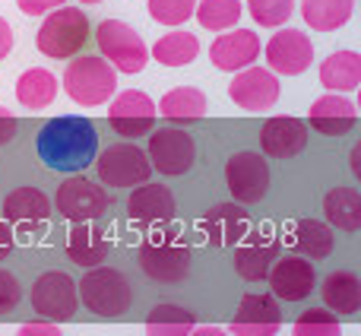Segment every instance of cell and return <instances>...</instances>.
I'll list each match as a JSON object with an SVG mask.
<instances>
[{
    "instance_id": "cell-6",
    "label": "cell",
    "mask_w": 361,
    "mask_h": 336,
    "mask_svg": "<svg viewBox=\"0 0 361 336\" xmlns=\"http://www.w3.org/2000/svg\"><path fill=\"white\" fill-rule=\"evenodd\" d=\"M92 165L105 187H137V184H143V181H149V174H152L149 156H146L137 143L108 146V150L95 152Z\"/></svg>"
},
{
    "instance_id": "cell-21",
    "label": "cell",
    "mask_w": 361,
    "mask_h": 336,
    "mask_svg": "<svg viewBox=\"0 0 361 336\" xmlns=\"http://www.w3.org/2000/svg\"><path fill=\"white\" fill-rule=\"evenodd\" d=\"M307 121H311L314 131L326 133V137H345V133L358 124V108H355V102L345 99V95L330 92L314 102L311 112H307Z\"/></svg>"
},
{
    "instance_id": "cell-14",
    "label": "cell",
    "mask_w": 361,
    "mask_h": 336,
    "mask_svg": "<svg viewBox=\"0 0 361 336\" xmlns=\"http://www.w3.org/2000/svg\"><path fill=\"white\" fill-rule=\"evenodd\" d=\"M156 102L149 99L146 92H140V89H127V92H121L118 99L111 102V108H108V121H111V127L121 133V137H143V133H149L152 127H156Z\"/></svg>"
},
{
    "instance_id": "cell-1",
    "label": "cell",
    "mask_w": 361,
    "mask_h": 336,
    "mask_svg": "<svg viewBox=\"0 0 361 336\" xmlns=\"http://www.w3.org/2000/svg\"><path fill=\"white\" fill-rule=\"evenodd\" d=\"M35 150L51 172L80 174L86 165H92L95 152H99V133H95L92 121L82 114H61L38 131Z\"/></svg>"
},
{
    "instance_id": "cell-25",
    "label": "cell",
    "mask_w": 361,
    "mask_h": 336,
    "mask_svg": "<svg viewBox=\"0 0 361 336\" xmlns=\"http://www.w3.org/2000/svg\"><path fill=\"white\" fill-rule=\"evenodd\" d=\"M108 238L102 229H95L92 222H76L67 235V257L80 267H99L108 257Z\"/></svg>"
},
{
    "instance_id": "cell-45",
    "label": "cell",
    "mask_w": 361,
    "mask_h": 336,
    "mask_svg": "<svg viewBox=\"0 0 361 336\" xmlns=\"http://www.w3.org/2000/svg\"><path fill=\"white\" fill-rule=\"evenodd\" d=\"M358 159H361V146L352 150V172H355V174H358Z\"/></svg>"
},
{
    "instance_id": "cell-31",
    "label": "cell",
    "mask_w": 361,
    "mask_h": 336,
    "mask_svg": "<svg viewBox=\"0 0 361 336\" xmlns=\"http://www.w3.org/2000/svg\"><path fill=\"white\" fill-rule=\"evenodd\" d=\"M162 118L175 121V124H187V121H200L206 118V95L200 89H190V86H180V89H171V92L162 95L156 108Z\"/></svg>"
},
{
    "instance_id": "cell-30",
    "label": "cell",
    "mask_w": 361,
    "mask_h": 336,
    "mask_svg": "<svg viewBox=\"0 0 361 336\" xmlns=\"http://www.w3.org/2000/svg\"><path fill=\"white\" fill-rule=\"evenodd\" d=\"M16 99H19V105L32 108V112L35 108H48L57 99V76L44 67L25 70L16 80Z\"/></svg>"
},
{
    "instance_id": "cell-42",
    "label": "cell",
    "mask_w": 361,
    "mask_h": 336,
    "mask_svg": "<svg viewBox=\"0 0 361 336\" xmlns=\"http://www.w3.org/2000/svg\"><path fill=\"white\" fill-rule=\"evenodd\" d=\"M13 244H16V235H13L10 222H6V219H0V260H4V257L13 251Z\"/></svg>"
},
{
    "instance_id": "cell-11",
    "label": "cell",
    "mask_w": 361,
    "mask_h": 336,
    "mask_svg": "<svg viewBox=\"0 0 361 336\" xmlns=\"http://www.w3.org/2000/svg\"><path fill=\"white\" fill-rule=\"evenodd\" d=\"M149 165L156 168L159 174H169V178H178V174H187L197 162V146H193V137L184 131H156L149 137Z\"/></svg>"
},
{
    "instance_id": "cell-20",
    "label": "cell",
    "mask_w": 361,
    "mask_h": 336,
    "mask_svg": "<svg viewBox=\"0 0 361 336\" xmlns=\"http://www.w3.org/2000/svg\"><path fill=\"white\" fill-rule=\"evenodd\" d=\"M260 146L273 159H295L307 146V124L292 114H276L263 124Z\"/></svg>"
},
{
    "instance_id": "cell-19",
    "label": "cell",
    "mask_w": 361,
    "mask_h": 336,
    "mask_svg": "<svg viewBox=\"0 0 361 336\" xmlns=\"http://www.w3.org/2000/svg\"><path fill=\"white\" fill-rule=\"evenodd\" d=\"M260 57V35L250 29H225V35H219L209 48V61L216 70L225 73H238V70L250 67Z\"/></svg>"
},
{
    "instance_id": "cell-12",
    "label": "cell",
    "mask_w": 361,
    "mask_h": 336,
    "mask_svg": "<svg viewBox=\"0 0 361 336\" xmlns=\"http://www.w3.org/2000/svg\"><path fill=\"white\" fill-rule=\"evenodd\" d=\"M282 241L273 235V229L247 232L241 241L235 244V270L244 282H260L267 280L273 260L279 257Z\"/></svg>"
},
{
    "instance_id": "cell-9",
    "label": "cell",
    "mask_w": 361,
    "mask_h": 336,
    "mask_svg": "<svg viewBox=\"0 0 361 336\" xmlns=\"http://www.w3.org/2000/svg\"><path fill=\"white\" fill-rule=\"evenodd\" d=\"M32 308L44 314L48 320L61 324V320L76 318L80 308V292H76V280L63 270H48L32 282Z\"/></svg>"
},
{
    "instance_id": "cell-43",
    "label": "cell",
    "mask_w": 361,
    "mask_h": 336,
    "mask_svg": "<svg viewBox=\"0 0 361 336\" xmlns=\"http://www.w3.org/2000/svg\"><path fill=\"white\" fill-rule=\"evenodd\" d=\"M10 51H13V29H10V23L0 16V61H4Z\"/></svg>"
},
{
    "instance_id": "cell-8",
    "label": "cell",
    "mask_w": 361,
    "mask_h": 336,
    "mask_svg": "<svg viewBox=\"0 0 361 336\" xmlns=\"http://www.w3.org/2000/svg\"><path fill=\"white\" fill-rule=\"evenodd\" d=\"M108 191L95 181L82 178V174H73L67 178L61 187H57V197H54V206H57V216L67 219V222H95L99 216L108 212Z\"/></svg>"
},
{
    "instance_id": "cell-37",
    "label": "cell",
    "mask_w": 361,
    "mask_h": 336,
    "mask_svg": "<svg viewBox=\"0 0 361 336\" xmlns=\"http://www.w3.org/2000/svg\"><path fill=\"white\" fill-rule=\"evenodd\" d=\"M197 0H149V16L162 25H180L193 16Z\"/></svg>"
},
{
    "instance_id": "cell-22",
    "label": "cell",
    "mask_w": 361,
    "mask_h": 336,
    "mask_svg": "<svg viewBox=\"0 0 361 336\" xmlns=\"http://www.w3.org/2000/svg\"><path fill=\"white\" fill-rule=\"evenodd\" d=\"M127 212H130V219H137V222L162 225V222L175 219L178 203H175V193L165 184H149V181H143V184L130 193V200H127Z\"/></svg>"
},
{
    "instance_id": "cell-10",
    "label": "cell",
    "mask_w": 361,
    "mask_h": 336,
    "mask_svg": "<svg viewBox=\"0 0 361 336\" xmlns=\"http://www.w3.org/2000/svg\"><path fill=\"white\" fill-rule=\"evenodd\" d=\"M225 187L238 203H260L269 191V165L260 152H235L225 162Z\"/></svg>"
},
{
    "instance_id": "cell-2",
    "label": "cell",
    "mask_w": 361,
    "mask_h": 336,
    "mask_svg": "<svg viewBox=\"0 0 361 336\" xmlns=\"http://www.w3.org/2000/svg\"><path fill=\"white\" fill-rule=\"evenodd\" d=\"M137 260H140V270L149 280L165 282V286L187 280V273H190V248H187V241L180 238L178 229L149 232L140 241Z\"/></svg>"
},
{
    "instance_id": "cell-24",
    "label": "cell",
    "mask_w": 361,
    "mask_h": 336,
    "mask_svg": "<svg viewBox=\"0 0 361 336\" xmlns=\"http://www.w3.org/2000/svg\"><path fill=\"white\" fill-rule=\"evenodd\" d=\"M4 219L23 225V229H29V225H44L51 219V200L44 197L38 187H16V191L6 193V200H4Z\"/></svg>"
},
{
    "instance_id": "cell-28",
    "label": "cell",
    "mask_w": 361,
    "mask_h": 336,
    "mask_svg": "<svg viewBox=\"0 0 361 336\" xmlns=\"http://www.w3.org/2000/svg\"><path fill=\"white\" fill-rule=\"evenodd\" d=\"M324 212H326V222L336 225V229L358 232L361 229V193L355 187H333L324 197Z\"/></svg>"
},
{
    "instance_id": "cell-23",
    "label": "cell",
    "mask_w": 361,
    "mask_h": 336,
    "mask_svg": "<svg viewBox=\"0 0 361 336\" xmlns=\"http://www.w3.org/2000/svg\"><path fill=\"white\" fill-rule=\"evenodd\" d=\"M279 241L292 244L298 251V257L324 260V257L333 254L336 235H333V225L324 222V219H298V222L288 225V238H279Z\"/></svg>"
},
{
    "instance_id": "cell-46",
    "label": "cell",
    "mask_w": 361,
    "mask_h": 336,
    "mask_svg": "<svg viewBox=\"0 0 361 336\" xmlns=\"http://www.w3.org/2000/svg\"><path fill=\"white\" fill-rule=\"evenodd\" d=\"M80 4H102V0H80Z\"/></svg>"
},
{
    "instance_id": "cell-39",
    "label": "cell",
    "mask_w": 361,
    "mask_h": 336,
    "mask_svg": "<svg viewBox=\"0 0 361 336\" xmlns=\"http://www.w3.org/2000/svg\"><path fill=\"white\" fill-rule=\"evenodd\" d=\"M16 6L25 13V16H44V13L63 6V0H16Z\"/></svg>"
},
{
    "instance_id": "cell-35",
    "label": "cell",
    "mask_w": 361,
    "mask_h": 336,
    "mask_svg": "<svg viewBox=\"0 0 361 336\" xmlns=\"http://www.w3.org/2000/svg\"><path fill=\"white\" fill-rule=\"evenodd\" d=\"M292 336H343V327L326 308H311L292 324Z\"/></svg>"
},
{
    "instance_id": "cell-18",
    "label": "cell",
    "mask_w": 361,
    "mask_h": 336,
    "mask_svg": "<svg viewBox=\"0 0 361 336\" xmlns=\"http://www.w3.org/2000/svg\"><path fill=\"white\" fill-rule=\"evenodd\" d=\"M197 229L212 248H235L250 232V216L241 203H216L197 222Z\"/></svg>"
},
{
    "instance_id": "cell-27",
    "label": "cell",
    "mask_w": 361,
    "mask_h": 336,
    "mask_svg": "<svg viewBox=\"0 0 361 336\" xmlns=\"http://www.w3.org/2000/svg\"><path fill=\"white\" fill-rule=\"evenodd\" d=\"M324 305L330 308L333 314H358L361 308V280L352 270H336L324 280Z\"/></svg>"
},
{
    "instance_id": "cell-16",
    "label": "cell",
    "mask_w": 361,
    "mask_h": 336,
    "mask_svg": "<svg viewBox=\"0 0 361 336\" xmlns=\"http://www.w3.org/2000/svg\"><path fill=\"white\" fill-rule=\"evenodd\" d=\"M311 61H314V44L298 29H279L267 42V64L273 73L298 76L311 67Z\"/></svg>"
},
{
    "instance_id": "cell-41",
    "label": "cell",
    "mask_w": 361,
    "mask_h": 336,
    "mask_svg": "<svg viewBox=\"0 0 361 336\" xmlns=\"http://www.w3.org/2000/svg\"><path fill=\"white\" fill-rule=\"evenodd\" d=\"M13 137H16V118L6 108H0V146H6Z\"/></svg>"
},
{
    "instance_id": "cell-33",
    "label": "cell",
    "mask_w": 361,
    "mask_h": 336,
    "mask_svg": "<svg viewBox=\"0 0 361 336\" xmlns=\"http://www.w3.org/2000/svg\"><path fill=\"white\" fill-rule=\"evenodd\" d=\"M193 327H197V318L187 308L159 305L146 320V336H190Z\"/></svg>"
},
{
    "instance_id": "cell-4",
    "label": "cell",
    "mask_w": 361,
    "mask_h": 336,
    "mask_svg": "<svg viewBox=\"0 0 361 336\" xmlns=\"http://www.w3.org/2000/svg\"><path fill=\"white\" fill-rule=\"evenodd\" d=\"M118 89V70L105 61V57H76L63 70V92L76 102V105H105Z\"/></svg>"
},
{
    "instance_id": "cell-3",
    "label": "cell",
    "mask_w": 361,
    "mask_h": 336,
    "mask_svg": "<svg viewBox=\"0 0 361 336\" xmlns=\"http://www.w3.org/2000/svg\"><path fill=\"white\" fill-rule=\"evenodd\" d=\"M76 292H80L82 305L102 318H121L133 305L130 280L114 267H89L82 282H76Z\"/></svg>"
},
{
    "instance_id": "cell-13",
    "label": "cell",
    "mask_w": 361,
    "mask_h": 336,
    "mask_svg": "<svg viewBox=\"0 0 361 336\" xmlns=\"http://www.w3.org/2000/svg\"><path fill=\"white\" fill-rule=\"evenodd\" d=\"M228 99L244 112H269L279 99V80L273 70L263 67H244L235 73V80L228 83Z\"/></svg>"
},
{
    "instance_id": "cell-36",
    "label": "cell",
    "mask_w": 361,
    "mask_h": 336,
    "mask_svg": "<svg viewBox=\"0 0 361 336\" xmlns=\"http://www.w3.org/2000/svg\"><path fill=\"white\" fill-rule=\"evenodd\" d=\"M250 19L263 29H279L295 13V0H247Z\"/></svg>"
},
{
    "instance_id": "cell-40",
    "label": "cell",
    "mask_w": 361,
    "mask_h": 336,
    "mask_svg": "<svg viewBox=\"0 0 361 336\" xmlns=\"http://www.w3.org/2000/svg\"><path fill=\"white\" fill-rule=\"evenodd\" d=\"M16 336H63L57 324H25L19 327Z\"/></svg>"
},
{
    "instance_id": "cell-44",
    "label": "cell",
    "mask_w": 361,
    "mask_h": 336,
    "mask_svg": "<svg viewBox=\"0 0 361 336\" xmlns=\"http://www.w3.org/2000/svg\"><path fill=\"white\" fill-rule=\"evenodd\" d=\"M190 336H228V330H222V327H193Z\"/></svg>"
},
{
    "instance_id": "cell-15",
    "label": "cell",
    "mask_w": 361,
    "mask_h": 336,
    "mask_svg": "<svg viewBox=\"0 0 361 336\" xmlns=\"http://www.w3.org/2000/svg\"><path fill=\"white\" fill-rule=\"evenodd\" d=\"M282 327L279 299L267 292H250L241 299L238 314L231 318V333L235 336H276Z\"/></svg>"
},
{
    "instance_id": "cell-38",
    "label": "cell",
    "mask_w": 361,
    "mask_h": 336,
    "mask_svg": "<svg viewBox=\"0 0 361 336\" xmlns=\"http://www.w3.org/2000/svg\"><path fill=\"white\" fill-rule=\"evenodd\" d=\"M19 299H23V286H19V280L10 273V270H0V314L13 311V308L19 305Z\"/></svg>"
},
{
    "instance_id": "cell-17",
    "label": "cell",
    "mask_w": 361,
    "mask_h": 336,
    "mask_svg": "<svg viewBox=\"0 0 361 336\" xmlns=\"http://www.w3.org/2000/svg\"><path fill=\"white\" fill-rule=\"evenodd\" d=\"M267 280L279 301H301L314 292L317 273H314V263L307 257H276Z\"/></svg>"
},
{
    "instance_id": "cell-7",
    "label": "cell",
    "mask_w": 361,
    "mask_h": 336,
    "mask_svg": "<svg viewBox=\"0 0 361 336\" xmlns=\"http://www.w3.org/2000/svg\"><path fill=\"white\" fill-rule=\"evenodd\" d=\"M95 42H99L102 54L108 57V64H111L114 70H121V73H140V70H146V64H149V48H146V42L127 23H121V19H105V23H99Z\"/></svg>"
},
{
    "instance_id": "cell-26",
    "label": "cell",
    "mask_w": 361,
    "mask_h": 336,
    "mask_svg": "<svg viewBox=\"0 0 361 336\" xmlns=\"http://www.w3.org/2000/svg\"><path fill=\"white\" fill-rule=\"evenodd\" d=\"M320 83L330 92H355L361 86V54L355 51H333L324 64H320Z\"/></svg>"
},
{
    "instance_id": "cell-29",
    "label": "cell",
    "mask_w": 361,
    "mask_h": 336,
    "mask_svg": "<svg viewBox=\"0 0 361 336\" xmlns=\"http://www.w3.org/2000/svg\"><path fill=\"white\" fill-rule=\"evenodd\" d=\"M355 13V0H301V16L314 32H336Z\"/></svg>"
},
{
    "instance_id": "cell-32",
    "label": "cell",
    "mask_w": 361,
    "mask_h": 336,
    "mask_svg": "<svg viewBox=\"0 0 361 336\" xmlns=\"http://www.w3.org/2000/svg\"><path fill=\"white\" fill-rule=\"evenodd\" d=\"M149 54L156 57L159 64H165V67H187V64H193L200 54V38L190 35L187 29H175L159 38Z\"/></svg>"
},
{
    "instance_id": "cell-5",
    "label": "cell",
    "mask_w": 361,
    "mask_h": 336,
    "mask_svg": "<svg viewBox=\"0 0 361 336\" xmlns=\"http://www.w3.org/2000/svg\"><path fill=\"white\" fill-rule=\"evenodd\" d=\"M89 38V19L80 6H57L44 16L42 29L35 35V44L44 57L54 61H67V57L80 54L82 44Z\"/></svg>"
},
{
    "instance_id": "cell-34",
    "label": "cell",
    "mask_w": 361,
    "mask_h": 336,
    "mask_svg": "<svg viewBox=\"0 0 361 336\" xmlns=\"http://www.w3.org/2000/svg\"><path fill=\"white\" fill-rule=\"evenodd\" d=\"M241 13H244L241 0H197V6H193L197 23L209 32L235 29L238 19H241Z\"/></svg>"
}]
</instances>
